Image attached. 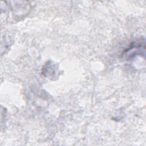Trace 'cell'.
<instances>
[{"mask_svg":"<svg viewBox=\"0 0 146 146\" xmlns=\"http://www.w3.org/2000/svg\"><path fill=\"white\" fill-rule=\"evenodd\" d=\"M142 47H145V42L144 40L142 39L137 40L133 42L129 47L125 50L123 52V55L126 56L127 59H130L132 58L135 55L140 53L142 50Z\"/></svg>","mask_w":146,"mask_h":146,"instance_id":"cell-1","label":"cell"}]
</instances>
